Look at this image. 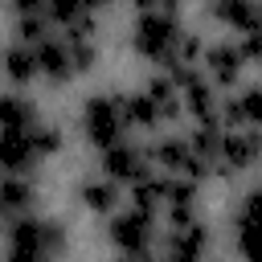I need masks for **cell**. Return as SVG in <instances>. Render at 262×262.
Segmentation results:
<instances>
[{"mask_svg": "<svg viewBox=\"0 0 262 262\" xmlns=\"http://www.w3.org/2000/svg\"><path fill=\"white\" fill-rule=\"evenodd\" d=\"M151 262H164V258H151Z\"/></svg>", "mask_w": 262, "mask_h": 262, "instance_id": "obj_32", "label": "cell"}, {"mask_svg": "<svg viewBox=\"0 0 262 262\" xmlns=\"http://www.w3.org/2000/svg\"><path fill=\"white\" fill-rule=\"evenodd\" d=\"M237 106H242V115H246V127H258V123H262V90H258V86H246V90L237 94Z\"/></svg>", "mask_w": 262, "mask_h": 262, "instance_id": "obj_25", "label": "cell"}, {"mask_svg": "<svg viewBox=\"0 0 262 262\" xmlns=\"http://www.w3.org/2000/svg\"><path fill=\"white\" fill-rule=\"evenodd\" d=\"M16 16H45V0H12Z\"/></svg>", "mask_w": 262, "mask_h": 262, "instance_id": "obj_28", "label": "cell"}, {"mask_svg": "<svg viewBox=\"0 0 262 262\" xmlns=\"http://www.w3.org/2000/svg\"><path fill=\"white\" fill-rule=\"evenodd\" d=\"M143 94L151 98V106H156L160 123H164V119H176V115H180V90H176V82H172L168 74H156V78L147 82V90H143Z\"/></svg>", "mask_w": 262, "mask_h": 262, "instance_id": "obj_16", "label": "cell"}, {"mask_svg": "<svg viewBox=\"0 0 262 262\" xmlns=\"http://www.w3.org/2000/svg\"><path fill=\"white\" fill-rule=\"evenodd\" d=\"M106 4H115V0H82V8H86V12H94V8H106Z\"/></svg>", "mask_w": 262, "mask_h": 262, "instance_id": "obj_30", "label": "cell"}, {"mask_svg": "<svg viewBox=\"0 0 262 262\" xmlns=\"http://www.w3.org/2000/svg\"><path fill=\"white\" fill-rule=\"evenodd\" d=\"M37 127V106L25 94H0V131H29Z\"/></svg>", "mask_w": 262, "mask_h": 262, "instance_id": "obj_14", "label": "cell"}, {"mask_svg": "<svg viewBox=\"0 0 262 262\" xmlns=\"http://www.w3.org/2000/svg\"><path fill=\"white\" fill-rule=\"evenodd\" d=\"M33 57H37V74L49 78V82H66V78H74V70H70V53H66V41H61V37H45L41 45H33Z\"/></svg>", "mask_w": 262, "mask_h": 262, "instance_id": "obj_12", "label": "cell"}, {"mask_svg": "<svg viewBox=\"0 0 262 262\" xmlns=\"http://www.w3.org/2000/svg\"><path fill=\"white\" fill-rule=\"evenodd\" d=\"M188 147H192V156H201V160H217V147H221V123L213 119V123H196L192 127V135H188Z\"/></svg>", "mask_w": 262, "mask_h": 262, "instance_id": "obj_21", "label": "cell"}, {"mask_svg": "<svg viewBox=\"0 0 262 262\" xmlns=\"http://www.w3.org/2000/svg\"><path fill=\"white\" fill-rule=\"evenodd\" d=\"M8 250H29V254H41V258H53V254L66 250V229L49 217L20 213L8 225Z\"/></svg>", "mask_w": 262, "mask_h": 262, "instance_id": "obj_3", "label": "cell"}, {"mask_svg": "<svg viewBox=\"0 0 262 262\" xmlns=\"http://www.w3.org/2000/svg\"><path fill=\"white\" fill-rule=\"evenodd\" d=\"M102 172H106L111 184H135V180L151 176L147 172V151L127 143V139H119V143L102 147Z\"/></svg>", "mask_w": 262, "mask_h": 262, "instance_id": "obj_6", "label": "cell"}, {"mask_svg": "<svg viewBox=\"0 0 262 262\" xmlns=\"http://www.w3.org/2000/svg\"><path fill=\"white\" fill-rule=\"evenodd\" d=\"M123 262H127V258H123Z\"/></svg>", "mask_w": 262, "mask_h": 262, "instance_id": "obj_33", "label": "cell"}, {"mask_svg": "<svg viewBox=\"0 0 262 262\" xmlns=\"http://www.w3.org/2000/svg\"><path fill=\"white\" fill-rule=\"evenodd\" d=\"M4 262H49V258H41V254H29V250H8V258Z\"/></svg>", "mask_w": 262, "mask_h": 262, "instance_id": "obj_29", "label": "cell"}, {"mask_svg": "<svg viewBox=\"0 0 262 262\" xmlns=\"http://www.w3.org/2000/svg\"><path fill=\"white\" fill-rule=\"evenodd\" d=\"M66 53H70V70H74V74H86V70L98 61L94 37H90V41H66Z\"/></svg>", "mask_w": 262, "mask_h": 262, "instance_id": "obj_23", "label": "cell"}, {"mask_svg": "<svg viewBox=\"0 0 262 262\" xmlns=\"http://www.w3.org/2000/svg\"><path fill=\"white\" fill-rule=\"evenodd\" d=\"M4 217H8V209H4V205H0V221H4Z\"/></svg>", "mask_w": 262, "mask_h": 262, "instance_id": "obj_31", "label": "cell"}, {"mask_svg": "<svg viewBox=\"0 0 262 262\" xmlns=\"http://www.w3.org/2000/svg\"><path fill=\"white\" fill-rule=\"evenodd\" d=\"M258 156H262V135L254 127H242V131L221 127V147H217V160H213V164H221V172H229V176L246 172V168L258 164Z\"/></svg>", "mask_w": 262, "mask_h": 262, "instance_id": "obj_5", "label": "cell"}, {"mask_svg": "<svg viewBox=\"0 0 262 262\" xmlns=\"http://www.w3.org/2000/svg\"><path fill=\"white\" fill-rule=\"evenodd\" d=\"M0 205L8 209V217L16 213H29L33 205H37V188H33V180H25V176H0Z\"/></svg>", "mask_w": 262, "mask_h": 262, "instance_id": "obj_15", "label": "cell"}, {"mask_svg": "<svg viewBox=\"0 0 262 262\" xmlns=\"http://www.w3.org/2000/svg\"><path fill=\"white\" fill-rule=\"evenodd\" d=\"M209 12H213L221 25L237 29L242 37H246V33H262V12H258V0H213V4H209Z\"/></svg>", "mask_w": 262, "mask_h": 262, "instance_id": "obj_10", "label": "cell"}, {"mask_svg": "<svg viewBox=\"0 0 262 262\" xmlns=\"http://www.w3.org/2000/svg\"><path fill=\"white\" fill-rule=\"evenodd\" d=\"M78 201H82L90 213H111V209L119 205V188H115L111 180H86V184L78 188Z\"/></svg>", "mask_w": 262, "mask_h": 262, "instance_id": "obj_20", "label": "cell"}, {"mask_svg": "<svg viewBox=\"0 0 262 262\" xmlns=\"http://www.w3.org/2000/svg\"><path fill=\"white\" fill-rule=\"evenodd\" d=\"M0 66H4L8 82H16V86H25V82H33V78H37V57H33V49H29V45H12V49H4Z\"/></svg>", "mask_w": 262, "mask_h": 262, "instance_id": "obj_17", "label": "cell"}, {"mask_svg": "<svg viewBox=\"0 0 262 262\" xmlns=\"http://www.w3.org/2000/svg\"><path fill=\"white\" fill-rule=\"evenodd\" d=\"M33 147H37V156H53L61 147V131L57 127H33Z\"/></svg>", "mask_w": 262, "mask_h": 262, "instance_id": "obj_26", "label": "cell"}, {"mask_svg": "<svg viewBox=\"0 0 262 262\" xmlns=\"http://www.w3.org/2000/svg\"><path fill=\"white\" fill-rule=\"evenodd\" d=\"M49 37V29H45V16H20L16 20V45H41Z\"/></svg>", "mask_w": 262, "mask_h": 262, "instance_id": "obj_24", "label": "cell"}, {"mask_svg": "<svg viewBox=\"0 0 262 262\" xmlns=\"http://www.w3.org/2000/svg\"><path fill=\"white\" fill-rule=\"evenodd\" d=\"M205 66H209V78H213V82L233 86V82L242 78V70H246V57L237 53V45L217 41V45H209V49H205Z\"/></svg>", "mask_w": 262, "mask_h": 262, "instance_id": "obj_11", "label": "cell"}, {"mask_svg": "<svg viewBox=\"0 0 262 262\" xmlns=\"http://www.w3.org/2000/svg\"><path fill=\"white\" fill-rule=\"evenodd\" d=\"M205 250H209V229H205L201 221H188V225H180V229L168 233V254H164V262H201Z\"/></svg>", "mask_w": 262, "mask_h": 262, "instance_id": "obj_9", "label": "cell"}, {"mask_svg": "<svg viewBox=\"0 0 262 262\" xmlns=\"http://www.w3.org/2000/svg\"><path fill=\"white\" fill-rule=\"evenodd\" d=\"M180 33H184V29H180L176 12L156 8V12H139V20H135V29H131V45H135V53H139V57H147V61L164 66V61H172Z\"/></svg>", "mask_w": 262, "mask_h": 262, "instance_id": "obj_1", "label": "cell"}, {"mask_svg": "<svg viewBox=\"0 0 262 262\" xmlns=\"http://www.w3.org/2000/svg\"><path fill=\"white\" fill-rule=\"evenodd\" d=\"M254 205H258V188H250L242 196V205L233 209V246H237L242 262H254V246H250V237H254Z\"/></svg>", "mask_w": 262, "mask_h": 262, "instance_id": "obj_13", "label": "cell"}, {"mask_svg": "<svg viewBox=\"0 0 262 262\" xmlns=\"http://www.w3.org/2000/svg\"><path fill=\"white\" fill-rule=\"evenodd\" d=\"M82 131L94 147H111L123 139L127 123L119 115V94H90L82 106Z\"/></svg>", "mask_w": 262, "mask_h": 262, "instance_id": "obj_4", "label": "cell"}, {"mask_svg": "<svg viewBox=\"0 0 262 262\" xmlns=\"http://www.w3.org/2000/svg\"><path fill=\"white\" fill-rule=\"evenodd\" d=\"M45 16L61 29H74L82 20H90V12L82 8V0H45Z\"/></svg>", "mask_w": 262, "mask_h": 262, "instance_id": "obj_22", "label": "cell"}, {"mask_svg": "<svg viewBox=\"0 0 262 262\" xmlns=\"http://www.w3.org/2000/svg\"><path fill=\"white\" fill-rule=\"evenodd\" d=\"M111 246L127 258V262H151V242H156V217L127 209L111 217Z\"/></svg>", "mask_w": 262, "mask_h": 262, "instance_id": "obj_2", "label": "cell"}, {"mask_svg": "<svg viewBox=\"0 0 262 262\" xmlns=\"http://www.w3.org/2000/svg\"><path fill=\"white\" fill-rule=\"evenodd\" d=\"M37 147H33V127L29 131H0V168L8 176H25L37 164Z\"/></svg>", "mask_w": 262, "mask_h": 262, "instance_id": "obj_7", "label": "cell"}, {"mask_svg": "<svg viewBox=\"0 0 262 262\" xmlns=\"http://www.w3.org/2000/svg\"><path fill=\"white\" fill-rule=\"evenodd\" d=\"M164 184H168V176H164V180H160V176H143V180H135V184H131V209L156 217L160 205H164Z\"/></svg>", "mask_w": 262, "mask_h": 262, "instance_id": "obj_18", "label": "cell"}, {"mask_svg": "<svg viewBox=\"0 0 262 262\" xmlns=\"http://www.w3.org/2000/svg\"><path fill=\"white\" fill-rule=\"evenodd\" d=\"M237 53H242L246 61H258V57H262V33H246V41L237 45Z\"/></svg>", "mask_w": 262, "mask_h": 262, "instance_id": "obj_27", "label": "cell"}, {"mask_svg": "<svg viewBox=\"0 0 262 262\" xmlns=\"http://www.w3.org/2000/svg\"><path fill=\"white\" fill-rule=\"evenodd\" d=\"M119 115L131 127H156L160 123V115H156V106H151V98L143 90L139 94H119Z\"/></svg>", "mask_w": 262, "mask_h": 262, "instance_id": "obj_19", "label": "cell"}, {"mask_svg": "<svg viewBox=\"0 0 262 262\" xmlns=\"http://www.w3.org/2000/svg\"><path fill=\"white\" fill-rule=\"evenodd\" d=\"M196 196H201V192H196L192 180H184V176L172 180V176H168V184H164V205H160V209L168 213V225H172V229L196 221Z\"/></svg>", "mask_w": 262, "mask_h": 262, "instance_id": "obj_8", "label": "cell"}]
</instances>
